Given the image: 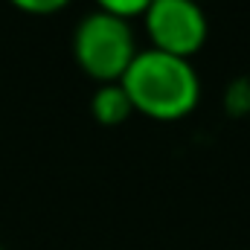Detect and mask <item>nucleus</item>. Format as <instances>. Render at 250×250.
<instances>
[{"label": "nucleus", "instance_id": "20e7f679", "mask_svg": "<svg viewBox=\"0 0 250 250\" xmlns=\"http://www.w3.org/2000/svg\"><path fill=\"white\" fill-rule=\"evenodd\" d=\"M90 114L99 125L114 128V125H123L134 114V108H131L125 87L120 82H114V84H96V90L90 96Z\"/></svg>", "mask_w": 250, "mask_h": 250}, {"label": "nucleus", "instance_id": "0eeeda50", "mask_svg": "<svg viewBox=\"0 0 250 250\" xmlns=\"http://www.w3.org/2000/svg\"><path fill=\"white\" fill-rule=\"evenodd\" d=\"M9 3L26 15H56V12L67 9L73 0H9Z\"/></svg>", "mask_w": 250, "mask_h": 250}, {"label": "nucleus", "instance_id": "7ed1b4c3", "mask_svg": "<svg viewBox=\"0 0 250 250\" xmlns=\"http://www.w3.org/2000/svg\"><path fill=\"white\" fill-rule=\"evenodd\" d=\"M143 29L151 50L192 62V56L207 44L209 21L204 6L195 0H151L143 12Z\"/></svg>", "mask_w": 250, "mask_h": 250}, {"label": "nucleus", "instance_id": "423d86ee", "mask_svg": "<svg viewBox=\"0 0 250 250\" xmlns=\"http://www.w3.org/2000/svg\"><path fill=\"white\" fill-rule=\"evenodd\" d=\"M148 3L151 0H96V9L114 18H123V21H134V18H143Z\"/></svg>", "mask_w": 250, "mask_h": 250}, {"label": "nucleus", "instance_id": "1a4fd4ad", "mask_svg": "<svg viewBox=\"0 0 250 250\" xmlns=\"http://www.w3.org/2000/svg\"><path fill=\"white\" fill-rule=\"evenodd\" d=\"M0 250H3V248H0Z\"/></svg>", "mask_w": 250, "mask_h": 250}, {"label": "nucleus", "instance_id": "39448f33", "mask_svg": "<svg viewBox=\"0 0 250 250\" xmlns=\"http://www.w3.org/2000/svg\"><path fill=\"white\" fill-rule=\"evenodd\" d=\"M224 111L230 117L250 114V79L248 76H242V79L227 84V90H224Z\"/></svg>", "mask_w": 250, "mask_h": 250}, {"label": "nucleus", "instance_id": "6e6552de", "mask_svg": "<svg viewBox=\"0 0 250 250\" xmlns=\"http://www.w3.org/2000/svg\"><path fill=\"white\" fill-rule=\"evenodd\" d=\"M195 3H204V0H195Z\"/></svg>", "mask_w": 250, "mask_h": 250}, {"label": "nucleus", "instance_id": "f257e3e1", "mask_svg": "<svg viewBox=\"0 0 250 250\" xmlns=\"http://www.w3.org/2000/svg\"><path fill=\"white\" fill-rule=\"evenodd\" d=\"M134 114L154 123H178L198 108L201 79L187 59H175L157 50H140L120 79Z\"/></svg>", "mask_w": 250, "mask_h": 250}, {"label": "nucleus", "instance_id": "f03ea898", "mask_svg": "<svg viewBox=\"0 0 250 250\" xmlns=\"http://www.w3.org/2000/svg\"><path fill=\"white\" fill-rule=\"evenodd\" d=\"M137 38L131 21L108 12H87L73 29V59L96 84H114L125 76L137 56Z\"/></svg>", "mask_w": 250, "mask_h": 250}]
</instances>
